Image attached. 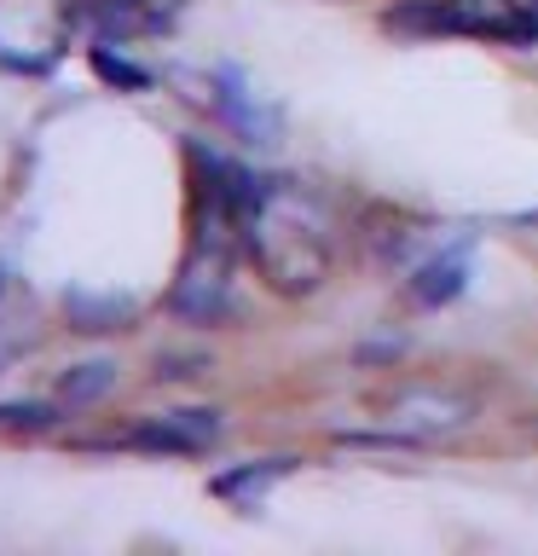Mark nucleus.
<instances>
[{"label":"nucleus","instance_id":"f257e3e1","mask_svg":"<svg viewBox=\"0 0 538 556\" xmlns=\"http://www.w3.org/2000/svg\"><path fill=\"white\" fill-rule=\"evenodd\" d=\"M238 232L243 255L278 295H312L336 267V215L302 180H249Z\"/></svg>","mask_w":538,"mask_h":556},{"label":"nucleus","instance_id":"f03ea898","mask_svg":"<svg viewBox=\"0 0 538 556\" xmlns=\"http://www.w3.org/2000/svg\"><path fill=\"white\" fill-rule=\"evenodd\" d=\"M388 29L527 47V41H538V12L527 7V0H399V7L388 12Z\"/></svg>","mask_w":538,"mask_h":556},{"label":"nucleus","instance_id":"7ed1b4c3","mask_svg":"<svg viewBox=\"0 0 538 556\" xmlns=\"http://www.w3.org/2000/svg\"><path fill=\"white\" fill-rule=\"evenodd\" d=\"M475 417V394L463 389H406L382 406L376 434H347V441H394V446H423L440 434H458Z\"/></svg>","mask_w":538,"mask_h":556},{"label":"nucleus","instance_id":"20e7f679","mask_svg":"<svg viewBox=\"0 0 538 556\" xmlns=\"http://www.w3.org/2000/svg\"><path fill=\"white\" fill-rule=\"evenodd\" d=\"M69 17H76L81 35H93V47L133 41L139 29L156 24L151 0H69Z\"/></svg>","mask_w":538,"mask_h":556},{"label":"nucleus","instance_id":"39448f33","mask_svg":"<svg viewBox=\"0 0 538 556\" xmlns=\"http://www.w3.org/2000/svg\"><path fill=\"white\" fill-rule=\"evenodd\" d=\"M215 434H220L215 412H163V417H151L145 429H133L128 446H145V452H203V446H215Z\"/></svg>","mask_w":538,"mask_h":556},{"label":"nucleus","instance_id":"423d86ee","mask_svg":"<svg viewBox=\"0 0 538 556\" xmlns=\"http://www.w3.org/2000/svg\"><path fill=\"white\" fill-rule=\"evenodd\" d=\"M463 285H469V238H458V243H440L423 267L411 273V302L417 307H446L451 295H463Z\"/></svg>","mask_w":538,"mask_h":556},{"label":"nucleus","instance_id":"0eeeda50","mask_svg":"<svg viewBox=\"0 0 538 556\" xmlns=\"http://www.w3.org/2000/svg\"><path fill=\"white\" fill-rule=\"evenodd\" d=\"M295 469V458H267V464H243V469H226V476H215L208 486H215L220 498H232V504H255L260 493H267L272 481H284Z\"/></svg>","mask_w":538,"mask_h":556}]
</instances>
